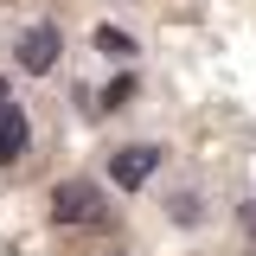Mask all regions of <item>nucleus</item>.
<instances>
[{"instance_id": "nucleus-1", "label": "nucleus", "mask_w": 256, "mask_h": 256, "mask_svg": "<svg viewBox=\"0 0 256 256\" xmlns=\"http://www.w3.org/2000/svg\"><path fill=\"white\" fill-rule=\"evenodd\" d=\"M13 58H20V70H32V77L58 70V58H64V32L52 26V20H38V26H26V32H20Z\"/></svg>"}, {"instance_id": "nucleus-2", "label": "nucleus", "mask_w": 256, "mask_h": 256, "mask_svg": "<svg viewBox=\"0 0 256 256\" xmlns=\"http://www.w3.org/2000/svg\"><path fill=\"white\" fill-rule=\"evenodd\" d=\"M52 218L58 224H102L109 212H102V192H96L90 180H64V186L52 192Z\"/></svg>"}, {"instance_id": "nucleus-3", "label": "nucleus", "mask_w": 256, "mask_h": 256, "mask_svg": "<svg viewBox=\"0 0 256 256\" xmlns=\"http://www.w3.org/2000/svg\"><path fill=\"white\" fill-rule=\"evenodd\" d=\"M154 173H160V148L154 141H134V148H116V154H109V180L122 192H141Z\"/></svg>"}, {"instance_id": "nucleus-4", "label": "nucleus", "mask_w": 256, "mask_h": 256, "mask_svg": "<svg viewBox=\"0 0 256 256\" xmlns=\"http://www.w3.org/2000/svg\"><path fill=\"white\" fill-rule=\"evenodd\" d=\"M26 141H32L26 109H20V102H0V166H20V160H26Z\"/></svg>"}, {"instance_id": "nucleus-5", "label": "nucleus", "mask_w": 256, "mask_h": 256, "mask_svg": "<svg viewBox=\"0 0 256 256\" xmlns=\"http://www.w3.org/2000/svg\"><path fill=\"white\" fill-rule=\"evenodd\" d=\"M166 218L173 224H198L205 218V198H198V192H173V198H166Z\"/></svg>"}, {"instance_id": "nucleus-6", "label": "nucleus", "mask_w": 256, "mask_h": 256, "mask_svg": "<svg viewBox=\"0 0 256 256\" xmlns=\"http://www.w3.org/2000/svg\"><path fill=\"white\" fill-rule=\"evenodd\" d=\"M96 45H102V58H116V64L134 58V38H128V32H116V26H102V32H96Z\"/></svg>"}, {"instance_id": "nucleus-7", "label": "nucleus", "mask_w": 256, "mask_h": 256, "mask_svg": "<svg viewBox=\"0 0 256 256\" xmlns=\"http://www.w3.org/2000/svg\"><path fill=\"white\" fill-rule=\"evenodd\" d=\"M0 102H13V96H6V77H0Z\"/></svg>"}]
</instances>
